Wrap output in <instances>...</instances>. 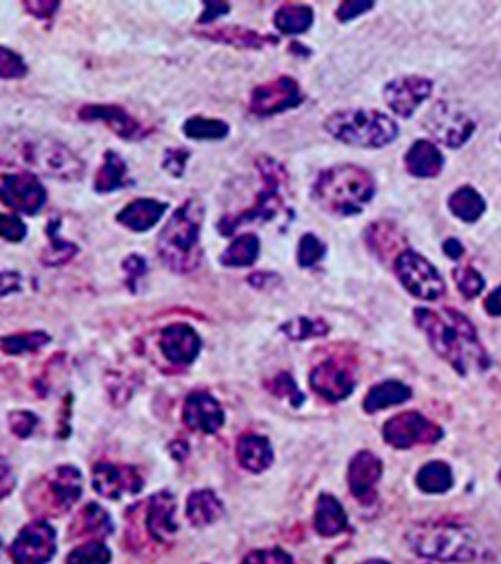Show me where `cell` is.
<instances>
[{
	"label": "cell",
	"instance_id": "6da1fadb",
	"mask_svg": "<svg viewBox=\"0 0 501 564\" xmlns=\"http://www.w3.org/2000/svg\"><path fill=\"white\" fill-rule=\"evenodd\" d=\"M414 320L434 353L459 375L484 372L491 367V359L480 342L475 326L462 312L450 308L444 311L417 308Z\"/></svg>",
	"mask_w": 501,
	"mask_h": 564
},
{
	"label": "cell",
	"instance_id": "4dcf8cb0",
	"mask_svg": "<svg viewBox=\"0 0 501 564\" xmlns=\"http://www.w3.org/2000/svg\"><path fill=\"white\" fill-rule=\"evenodd\" d=\"M127 165L123 157L115 151H107L104 163L99 168L96 179H94V190L98 193H112L127 187Z\"/></svg>",
	"mask_w": 501,
	"mask_h": 564
},
{
	"label": "cell",
	"instance_id": "db71d44e",
	"mask_svg": "<svg viewBox=\"0 0 501 564\" xmlns=\"http://www.w3.org/2000/svg\"><path fill=\"white\" fill-rule=\"evenodd\" d=\"M124 270H126L127 278H129V286L135 287V282L138 279L143 278V275L146 273V262L143 257L137 256H130L129 259L124 261Z\"/></svg>",
	"mask_w": 501,
	"mask_h": 564
},
{
	"label": "cell",
	"instance_id": "c3c4849f",
	"mask_svg": "<svg viewBox=\"0 0 501 564\" xmlns=\"http://www.w3.org/2000/svg\"><path fill=\"white\" fill-rule=\"evenodd\" d=\"M242 564H295L292 557L278 547L274 549L253 550L246 555Z\"/></svg>",
	"mask_w": 501,
	"mask_h": 564
},
{
	"label": "cell",
	"instance_id": "d6986e66",
	"mask_svg": "<svg viewBox=\"0 0 501 564\" xmlns=\"http://www.w3.org/2000/svg\"><path fill=\"white\" fill-rule=\"evenodd\" d=\"M159 347L166 361L174 366H190L201 351V337L192 326L170 325L160 334Z\"/></svg>",
	"mask_w": 501,
	"mask_h": 564
},
{
	"label": "cell",
	"instance_id": "5bb4252c",
	"mask_svg": "<svg viewBox=\"0 0 501 564\" xmlns=\"http://www.w3.org/2000/svg\"><path fill=\"white\" fill-rule=\"evenodd\" d=\"M300 85L292 77L281 76L259 85L251 93L249 110L257 116H273L303 104Z\"/></svg>",
	"mask_w": 501,
	"mask_h": 564
},
{
	"label": "cell",
	"instance_id": "7a4b0ae2",
	"mask_svg": "<svg viewBox=\"0 0 501 564\" xmlns=\"http://www.w3.org/2000/svg\"><path fill=\"white\" fill-rule=\"evenodd\" d=\"M0 165L26 168L60 181H77L85 173L83 160L63 143L24 129H0Z\"/></svg>",
	"mask_w": 501,
	"mask_h": 564
},
{
	"label": "cell",
	"instance_id": "60d3db41",
	"mask_svg": "<svg viewBox=\"0 0 501 564\" xmlns=\"http://www.w3.org/2000/svg\"><path fill=\"white\" fill-rule=\"evenodd\" d=\"M112 552L102 541H88L69 552L66 564H110Z\"/></svg>",
	"mask_w": 501,
	"mask_h": 564
},
{
	"label": "cell",
	"instance_id": "d4e9b609",
	"mask_svg": "<svg viewBox=\"0 0 501 564\" xmlns=\"http://www.w3.org/2000/svg\"><path fill=\"white\" fill-rule=\"evenodd\" d=\"M238 464L248 472L262 474L273 464L274 452L270 441L257 434H245L237 442Z\"/></svg>",
	"mask_w": 501,
	"mask_h": 564
},
{
	"label": "cell",
	"instance_id": "277c9868",
	"mask_svg": "<svg viewBox=\"0 0 501 564\" xmlns=\"http://www.w3.org/2000/svg\"><path fill=\"white\" fill-rule=\"evenodd\" d=\"M204 207L196 199H187L166 221L157 240L160 261L171 272H195L202 262L201 228Z\"/></svg>",
	"mask_w": 501,
	"mask_h": 564
},
{
	"label": "cell",
	"instance_id": "7bdbcfd3",
	"mask_svg": "<svg viewBox=\"0 0 501 564\" xmlns=\"http://www.w3.org/2000/svg\"><path fill=\"white\" fill-rule=\"evenodd\" d=\"M326 245L318 239L317 235L306 234L301 237L298 245V264L303 268L317 265L325 257Z\"/></svg>",
	"mask_w": 501,
	"mask_h": 564
},
{
	"label": "cell",
	"instance_id": "d6a6232c",
	"mask_svg": "<svg viewBox=\"0 0 501 564\" xmlns=\"http://www.w3.org/2000/svg\"><path fill=\"white\" fill-rule=\"evenodd\" d=\"M448 207L451 214L465 223H475L483 217L486 210L483 196L476 192L473 187H461L451 193L448 199Z\"/></svg>",
	"mask_w": 501,
	"mask_h": 564
},
{
	"label": "cell",
	"instance_id": "6f0895ef",
	"mask_svg": "<svg viewBox=\"0 0 501 564\" xmlns=\"http://www.w3.org/2000/svg\"><path fill=\"white\" fill-rule=\"evenodd\" d=\"M484 311L491 317H501V286L487 295L484 300Z\"/></svg>",
	"mask_w": 501,
	"mask_h": 564
},
{
	"label": "cell",
	"instance_id": "b9f144b4",
	"mask_svg": "<svg viewBox=\"0 0 501 564\" xmlns=\"http://www.w3.org/2000/svg\"><path fill=\"white\" fill-rule=\"evenodd\" d=\"M453 275H455V282L459 292H461L465 298H469V300L481 295L484 286H486V282H484L481 273L473 267L456 268Z\"/></svg>",
	"mask_w": 501,
	"mask_h": 564
},
{
	"label": "cell",
	"instance_id": "83f0119b",
	"mask_svg": "<svg viewBox=\"0 0 501 564\" xmlns=\"http://www.w3.org/2000/svg\"><path fill=\"white\" fill-rule=\"evenodd\" d=\"M223 514V502L210 489H199V491L192 492L187 499V519L195 527L215 524Z\"/></svg>",
	"mask_w": 501,
	"mask_h": 564
},
{
	"label": "cell",
	"instance_id": "e0dca14e",
	"mask_svg": "<svg viewBox=\"0 0 501 564\" xmlns=\"http://www.w3.org/2000/svg\"><path fill=\"white\" fill-rule=\"evenodd\" d=\"M433 93V82L422 76H403L384 88L389 109L401 118H409Z\"/></svg>",
	"mask_w": 501,
	"mask_h": 564
},
{
	"label": "cell",
	"instance_id": "7c38bea8",
	"mask_svg": "<svg viewBox=\"0 0 501 564\" xmlns=\"http://www.w3.org/2000/svg\"><path fill=\"white\" fill-rule=\"evenodd\" d=\"M57 552V533L46 521H33L22 528L11 544L16 564H46Z\"/></svg>",
	"mask_w": 501,
	"mask_h": 564
},
{
	"label": "cell",
	"instance_id": "e575fe53",
	"mask_svg": "<svg viewBox=\"0 0 501 564\" xmlns=\"http://www.w3.org/2000/svg\"><path fill=\"white\" fill-rule=\"evenodd\" d=\"M202 37L210 38V40L221 41V43L234 44L238 47H259L267 46V44L278 43L274 37H264L253 30L243 29V27H221L217 30H207L201 33Z\"/></svg>",
	"mask_w": 501,
	"mask_h": 564
},
{
	"label": "cell",
	"instance_id": "9c48e42d",
	"mask_svg": "<svg viewBox=\"0 0 501 564\" xmlns=\"http://www.w3.org/2000/svg\"><path fill=\"white\" fill-rule=\"evenodd\" d=\"M393 270L401 286L419 300L437 301L447 293L444 278L437 268L417 251H401L395 257Z\"/></svg>",
	"mask_w": 501,
	"mask_h": 564
},
{
	"label": "cell",
	"instance_id": "f1b7e54d",
	"mask_svg": "<svg viewBox=\"0 0 501 564\" xmlns=\"http://www.w3.org/2000/svg\"><path fill=\"white\" fill-rule=\"evenodd\" d=\"M74 535L91 538L90 541H101L105 536L112 535L113 522L109 513L98 505L88 503L80 510L73 525Z\"/></svg>",
	"mask_w": 501,
	"mask_h": 564
},
{
	"label": "cell",
	"instance_id": "2e32d148",
	"mask_svg": "<svg viewBox=\"0 0 501 564\" xmlns=\"http://www.w3.org/2000/svg\"><path fill=\"white\" fill-rule=\"evenodd\" d=\"M94 491L109 500H119L135 496L141 491L145 481L134 466L116 463L94 464L91 470Z\"/></svg>",
	"mask_w": 501,
	"mask_h": 564
},
{
	"label": "cell",
	"instance_id": "8992f818",
	"mask_svg": "<svg viewBox=\"0 0 501 564\" xmlns=\"http://www.w3.org/2000/svg\"><path fill=\"white\" fill-rule=\"evenodd\" d=\"M331 137L356 148H384L398 137V126L378 110H340L325 121Z\"/></svg>",
	"mask_w": 501,
	"mask_h": 564
},
{
	"label": "cell",
	"instance_id": "d590c367",
	"mask_svg": "<svg viewBox=\"0 0 501 564\" xmlns=\"http://www.w3.org/2000/svg\"><path fill=\"white\" fill-rule=\"evenodd\" d=\"M365 240H367L368 248L378 254L381 259L392 256L393 251L398 250V246L401 245V235L398 234L397 228L386 221L373 223L367 229Z\"/></svg>",
	"mask_w": 501,
	"mask_h": 564
},
{
	"label": "cell",
	"instance_id": "7dc6e473",
	"mask_svg": "<svg viewBox=\"0 0 501 564\" xmlns=\"http://www.w3.org/2000/svg\"><path fill=\"white\" fill-rule=\"evenodd\" d=\"M27 226L18 215L0 214V239L19 243L26 239Z\"/></svg>",
	"mask_w": 501,
	"mask_h": 564
},
{
	"label": "cell",
	"instance_id": "30bf717a",
	"mask_svg": "<svg viewBox=\"0 0 501 564\" xmlns=\"http://www.w3.org/2000/svg\"><path fill=\"white\" fill-rule=\"evenodd\" d=\"M444 436V428L419 411H404L390 417L383 427L384 441L397 450H408L417 445L437 444Z\"/></svg>",
	"mask_w": 501,
	"mask_h": 564
},
{
	"label": "cell",
	"instance_id": "5b68a950",
	"mask_svg": "<svg viewBox=\"0 0 501 564\" xmlns=\"http://www.w3.org/2000/svg\"><path fill=\"white\" fill-rule=\"evenodd\" d=\"M376 193L372 174L357 165H339L323 171L312 187V198L332 215L361 214Z\"/></svg>",
	"mask_w": 501,
	"mask_h": 564
},
{
	"label": "cell",
	"instance_id": "8d00e7d4",
	"mask_svg": "<svg viewBox=\"0 0 501 564\" xmlns=\"http://www.w3.org/2000/svg\"><path fill=\"white\" fill-rule=\"evenodd\" d=\"M51 342V337L43 331H32V333L11 334L0 339V350L5 355L22 356L27 353H37L41 348Z\"/></svg>",
	"mask_w": 501,
	"mask_h": 564
},
{
	"label": "cell",
	"instance_id": "f6af8a7d",
	"mask_svg": "<svg viewBox=\"0 0 501 564\" xmlns=\"http://www.w3.org/2000/svg\"><path fill=\"white\" fill-rule=\"evenodd\" d=\"M29 73L26 62L21 55L8 47L0 46V77L2 79H22Z\"/></svg>",
	"mask_w": 501,
	"mask_h": 564
},
{
	"label": "cell",
	"instance_id": "8fae6325",
	"mask_svg": "<svg viewBox=\"0 0 501 564\" xmlns=\"http://www.w3.org/2000/svg\"><path fill=\"white\" fill-rule=\"evenodd\" d=\"M423 126L448 148H461L475 132V123L467 113L451 102L440 101L426 113Z\"/></svg>",
	"mask_w": 501,
	"mask_h": 564
},
{
	"label": "cell",
	"instance_id": "3957f363",
	"mask_svg": "<svg viewBox=\"0 0 501 564\" xmlns=\"http://www.w3.org/2000/svg\"><path fill=\"white\" fill-rule=\"evenodd\" d=\"M417 557L440 563H470L478 555V535L469 525L448 519L417 522L406 532Z\"/></svg>",
	"mask_w": 501,
	"mask_h": 564
},
{
	"label": "cell",
	"instance_id": "f907efd6",
	"mask_svg": "<svg viewBox=\"0 0 501 564\" xmlns=\"http://www.w3.org/2000/svg\"><path fill=\"white\" fill-rule=\"evenodd\" d=\"M373 7H375V4L367 2V0H347V2L339 5L336 16L340 22H348L351 19H356L357 16L364 15Z\"/></svg>",
	"mask_w": 501,
	"mask_h": 564
},
{
	"label": "cell",
	"instance_id": "ba28073f",
	"mask_svg": "<svg viewBox=\"0 0 501 564\" xmlns=\"http://www.w3.org/2000/svg\"><path fill=\"white\" fill-rule=\"evenodd\" d=\"M83 492V478L77 467L58 466L35 481L27 491V505L38 514L60 516L79 502Z\"/></svg>",
	"mask_w": 501,
	"mask_h": 564
},
{
	"label": "cell",
	"instance_id": "ee69618b",
	"mask_svg": "<svg viewBox=\"0 0 501 564\" xmlns=\"http://www.w3.org/2000/svg\"><path fill=\"white\" fill-rule=\"evenodd\" d=\"M268 389L274 395H278L279 398L289 400L290 405L295 406V408H300L304 400H306L303 392L298 389L295 380H293L289 373H281V375L274 376L273 380L268 384Z\"/></svg>",
	"mask_w": 501,
	"mask_h": 564
},
{
	"label": "cell",
	"instance_id": "94428289",
	"mask_svg": "<svg viewBox=\"0 0 501 564\" xmlns=\"http://www.w3.org/2000/svg\"><path fill=\"white\" fill-rule=\"evenodd\" d=\"M0 552H2V539H0Z\"/></svg>",
	"mask_w": 501,
	"mask_h": 564
},
{
	"label": "cell",
	"instance_id": "603a6c76",
	"mask_svg": "<svg viewBox=\"0 0 501 564\" xmlns=\"http://www.w3.org/2000/svg\"><path fill=\"white\" fill-rule=\"evenodd\" d=\"M166 210H168V204L162 201L140 198L127 204L123 210H119L116 220L130 231L146 232L162 220Z\"/></svg>",
	"mask_w": 501,
	"mask_h": 564
},
{
	"label": "cell",
	"instance_id": "f546056e",
	"mask_svg": "<svg viewBox=\"0 0 501 564\" xmlns=\"http://www.w3.org/2000/svg\"><path fill=\"white\" fill-rule=\"evenodd\" d=\"M415 485L429 496L447 494L455 486V474L445 461H429L415 475Z\"/></svg>",
	"mask_w": 501,
	"mask_h": 564
},
{
	"label": "cell",
	"instance_id": "680465c9",
	"mask_svg": "<svg viewBox=\"0 0 501 564\" xmlns=\"http://www.w3.org/2000/svg\"><path fill=\"white\" fill-rule=\"evenodd\" d=\"M444 253L447 254L450 259L453 261H458L464 256V246L459 240L456 239H448L447 242L444 243Z\"/></svg>",
	"mask_w": 501,
	"mask_h": 564
},
{
	"label": "cell",
	"instance_id": "ac0fdd59",
	"mask_svg": "<svg viewBox=\"0 0 501 564\" xmlns=\"http://www.w3.org/2000/svg\"><path fill=\"white\" fill-rule=\"evenodd\" d=\"M383 470V461L375 453L370 450L357 452L348 466V488L354 499L359 500L362 505L373 503Z\"/></svg>",
	"mask_w": 501,
	"mask_h": 564
},
{
	"label": "cell",
	"instance_id": "4fadbf2b",
	"mask_svg": "<svg viewBox=\"0 0 501 564\" xmlns=\"http://www.w3.org/2000/svg\"><path fill=\"white\" fill-rule=\"evenodd\" d=\"M47 193L32 173L0 176V201L16 214L35 215L46 204Z\"/></svg>",
	"mask_w": 501,
	"mask_h": 564
},
{
	"label": "cell",
	"instance_id": "bcb514c9",
	"mask_svg": "<svg viewBox=\"0 0 501 564\" xmlns=\"http://www.w3.org/2000/svg\"><path fill=\"white\" fill-rule=\"evenodd\" d=\"M37 414L30 411H13L8 414V425H10L11 433L18 436L19 439H27L32 436L35 428L38 427Z\"/></svg>",
	"mask_w": 501,
	"mask_h": 564
},
{
	"label": "cell",
	"instance_id": "9a60e30c",
	"mask_svg": "<svg viewBox=\"0 0 501 564\" xmlns=\"http://www.w3.org/2000/svg\"><path fill=\"white\" fill-rule=\"evenodd\" d=\"M310 386L328 402H342L353 394L356 376L347 359L332 358L323 361L310 372Z\"/></svg>",
	"mask_w": 501,
	"mask_h": 564
},
{
	"label": "cell",
	"instance_id": "4316f807",
	"mask_svg": "<svg viewBox=\"0 0 501 564\" xmlns=\"http://www.w3.org/2000/svg\"><path fill=\"white\" fill-rule=\"evenodd\" d=\"M412 398V389L397 380H387L373 386L364 398L367 414L379 413L393 406L403 405Z\"/></svg>",
	"mask_w": 501,
	"mask_h": 564
},
{
	"label": "cell",
	"instance_id": "681fc988",
	"mask_svg": "<svg viewBox=\"0 0 501 564\" xmlns=\"http://www.w3.org/2000/svg\"><path fill=\"white\" fill-rule=\"evenodd\" d=\"M188 159H190V152L187 149H166L165 157H163V168L173 178H181L185 168H187Z\"/></svg>",
	"mask_w": 501,
	"mask_h": 564
},
{
	"label": "cell",
	"instance_id": "1f68e13d",
	"mask_svg": "<svg viewBox=\"0 0 501 564\" xmlns=\"http://www.w3.org/2000/svg\"><path fill=\"white\" fill-rule=\"evenodd\" d=\"M273 22L284 35H301L314 24V11L307 5L285 4L276 11Z\"/></svg>",
	"mask_w": 501,
	"mask_h": 564
},
{
	"label": "cell",
	"instance_id": "484cf974",
	"mask_svg": "<svg viewBox=\"0 0 501 564\" xmlns=\"http://www.w3.org/2000/svg\"><path fill=\"white\" fill-rule=\"evenodd\" d=\"M315 530L325 538L342 535L348 528V516L336 497L321 494L317 500L314 516Z\"/></svg>",
	"mask_w": 501,
	"mask_h": 564
},
{
	"label": "cell",
	"instance_id": "f35d334b",
	"mask_svg": "<svg viewBox=\"0 0 501 564\" xmlns=\"http://www.w3.org/2000/svg\"><path fill=\"white\" fill-rule=\"evenodd\" d=\"M182 131L190 140H223L228 137L229 126L221 120L193 116L190 120L185 121Z\"/></svg>",
	"mask_w": 501,
	"mask_h": 564
},
{
	"label": "cell",
	"instance_id": "91938a15",
	"mask_svg": "<svg viewBox=\"0 0 501 564\" xmlns=\"http://www.w3.org/2000/svg\"><path fill=\"white\" fill-rule=\"evenodd\" d=\"M362 564H390V563H387V561H383V560H370V561H365V563Z\"/></svg>",
	"mask_w": 501,
	"mask_h": 564
},
{
	"label": "cell",
	"instance_id": "74e56055",
	"mask_svg": "<svg viewBox=\"0 0 501 564\" xmlns=\"http://www.w3.org/2000/svg\"><path fill=\"white\" fill-rule=\"evenodd\" d=\"M57 231V218H52L47 225V235L51 239H49V246L43 251V262L49 267L68 264L69 261H73V257L79 251L74 243L66 242L62 237H58Z\"/></svg>",
	"mask_w": 501,
	"mask_h": 564
},
{
	"label": "cell",
	"instance_id": "52a82bcc",
	"mask_svg": "<svg viewBox=\"0 0 501 564\" xmlns=\"http://www.w3.org/2000/svg\"><path fill=\"white\" fill-rule=\"evenodd\" d=\"M262 179V190L256 196L253 206L238 215H226L218 223V231L224 237L234 234L238 228L253 221H270L284 207V192L289 181V174L281 163L271 157H260L256 162Z\"/></svg>",
	"mask_w": 501,
	"mask_h": 564
},
{
	"label": "cell",
	"instance_id": "836d02e7",
	"mask_svg": "<svg viewBox=\"0 0 501 564\" xmlns=\"http://www.w3.org/2000/svg\"><path fill=\"white\" fill-rule=\"evenodd\" d=\"M260 242L254 234H243L232 240L220 256L224 267L243 268L253 265L259 257Z\"/></svg>",
	"mask_w": 501,
	"mask_h": 564
},
{
	"label": "cell",
	"instance_id": "cb8c5ba5",
	"mask_svg": "<svg viewBox=\"0 0 501 564\" xmlns=\"http://www.w3.org/2000/svg\"><path fill=\"white\" fill-rule=\"evenodd\" d=\"M444 163V154L428 140L415 141L404 156V167L414 178H436L444 168Z\"/></svg>",
	"mask_w": 501,
	"mask_h": 564
},
{
	"label": "cell",
	"instance_id": "ab89813d",
	"mask_svg": "<svg viewBox=\"0 0 501 564\" xmlns=\"http://www.w3.org/2000/svg\"><path fill=\"white\" fill-rule=\"evenodd\" d=\"M282 333L290 340H307L312 337L326 336L329 333L328 323L320 319L296 317L281 326Z\"/></svg>",
	"mask_w": 501,
	"mask_h": 564
},
{
	"label": "cell",
	"instance_id": "9f6ffc18",
	"mask_svg": "<svg viewBox=\"0 0 501 564\" xmlns=\"http://www.w3.org/2000/svg\"><path fill=\"white\" fill-rule=\"evenodd\" d=\"M21 290V275L15 272H0V298Z\"/></svg>",
	"mask_w": 501,
	"mask_h": 564
},
{
	"label": "cell",
	"instance_id": "ffe728a7",
	"mask_svg": "<svg viewBox=\"0 0 501 564\" xmlns=\"http://www.w3.org/2000/svg\"><path fill=\"white\" fill-rule=\"evenodd\" d=\"M182 419L196 433L215 434L223 428L226 417L217 398L206 392H193L185 400Z\"/></svg>",
	"mask_w": 501,
	"mask_h": 564
},
{
	"label": "cell",
	"instance_id": "7402d4cb",
	"mask_svg": "<svg viewBox=\"0 0 501 564\" xmlns=\"http://www.w3.org/2000/svg\"><path fill=\"white\" fill-rule=\"evenodd\" d=\"M145 524L155 543H170L177 533L176 499L171 492H157L148 500Z\"/></svg>",
	"mask_w": 501,
	"mask_h": 564
},
{
	"label": "cell",
	"instance_id": "816d5d0a",
	"mask_svg": "<svg viewBox=\"0 0 501 564\" xmlns=\"http://www.w3.org/2000/svg\"><path fill=\"white\" fill-rule=\"evenodd\" d=\"M16 477L8 461L4 456H0V500L10 496L15 491Z\"/></svg>",
	"mask_w": 501,
	"mask_h": 564
},
{
	"label": "cell",
	"instance_id": "f5cc1de1",
	"mask_svg": "<svg viewBox=\"0 0 501 564\" xmlns=\"http://www.w3.org/2000/svg\"><path fill=\"white\" fill-rule=\"evenodd\" d=\"M24 7L29 10L30 15L37 16L40 19L52 18L57 13L60 4L52 2V0H35V2H26Z\"/></svg>",
	"mask_w": 501,
	"mask_h": 564
},
{
	"label": "cell",
	"instance_id": "11a10c76",
	"mask_svg": "<svg viewBox=\"0 0 501 564\" xmlns=\"http://www.w3.org/2000/svg\"><path fill=\"white\" fill-rule=\"evenodd\" d=\"M204 7L206 8H204L201 18H199L201 24H210V22L215 21L220 16L228 15L229 11V4H224V2H206Z\"/></svg>",
	"mask_w": 501,
	"mask_h": 564
},
{
	"label": "cell",
	"instance_id": "44dd1931",
	"mask_svg": "<svg viewBox=\"0 0 501 564\" xmlns=\"http://www.w3.org/2000/svg\"><path fill=\"white\" fill-rule=\"evenodd\" d=\"M80 120L99 121L124 140H141L149 134L140 121L118 105H85L79 112Z\"/></svg>",
	"mask_w": 501,
	"mask_h": 564
}]
</instances>
